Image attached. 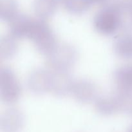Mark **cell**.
<instances>
[{
  "label": "cell",
  "instance_id": "cell-1",
  "mask_svg": "<svg viewBox=\"0 0 132 132\" xmlns=\"http://www.w3.org/2000/svg\"><path fill=\"white\" fill-rule=\"evenodd\" d=\"M28 38L38 52L47 56L58 45L55 34L45 20L34 19Z\"/></svg>",
  "mask_w": 132,
  "mask_h": 132
},
{
  "label": "cell",
  "instance_id": "cell-2",
  "mask_svg": "<svg viewBox=\"0 0 132 132\" xmlns=\"http://www.w3.org/2000/svg\"><path fill=\"white\" fill-rule=\"evenodd\" d=\"M78 52L70 43L58 44L47 55L46 64L52 72H69L78 59Z\"/></svg>",
  "mask_w": 132,
  "mask_h": 132
},
{
  "label": "cell",
  "instance_id": "cell-3",
  "mask_svg": "<svg viewBox=\"0 0 132 132\" xmlns=\"http://www.w3.org/2000/svg\"><path fill=\"white\" fill-rule=\"evenodd\" d=\"M94 28L103 36H112L121 28L120 5H106L96 13L93 21Z\"/></svg>",
  "mask_w": 132,
  "mask_h": 132
},
{
  "label": "cell",
  "instance_id": "cell-4",
  "mask_svg": "<svg viewBox=\"0 0 132 132\" xmlns=\"http://www.w3.org/2000/svg\"><path fill=\"white\" fill-rule=\"evenodd\" d=\"M21 86L14 71L9 67H3L0 72V97L6 104H13L21 95Z\"/></svg>",
  "mask_w": 132,
  "mask_h": 132
},
{
  "label": "cell",
  "instance_id": "cell-5",
  "mask_svg": "<svg viewBox=\"0 0 132 132\" xmlns=\"http://www.w3.org/2000/svg\"><path fill=\"white\" fill-rule=\"evenodd\" d=\"M52 72L44 68H36L28 76L27 86L35 95H43L50 91Z\"/></svg>",
  "mask_w": 132,
  "mask_h": 132
},
{
  "label": "cell",
  "instance_id": "cell-6",
  "mask_svg": "<svg viewBox=\"0 0 132 132\" xmlns=\"http://www.w3.org/2000/svg\"><path fill=\"white\" fill-rule=\"evenodd\" d=\"M73 99L81 104H89L98 98V88L93 81L81 79L74 81L72 90Z\"/></svg>",
  "mask_w": 132,
  "mask_h": 132
},
{
  "label": "cell",
  "instance_id": "cell-7",
  "mask_svg": "<svg viewBox=\"0 0 132 132\" xmlns=\"http://www.w3.org/2000/svg\"><path fill=\"white\" fill-rule=\"evenodd\" d=\"M24 125V114L18 108H8L1 113L0 128L3 132H20Z\"/></svg>",
  "mask_w": 132,
  "mask_h": 132
},
{
  "label": "cell",
  "instance_id": "cell-8",
  "mask_svg": "<svg viewBox=\"0 0 132 132\" xmlns=\"http://www.w3.org/2000/svg\"><path fill=\"white\" fill-rule=\"evenodd\" d=\"M73 83L69 72H52L50 92L56 97H65L71 94Z\"/></svg>",
  "mask_w": 132,
  "mask_h": 132
},
{
  "label": "cell",
  "instance_id": "cell-9",
  "mask_svg": "<svg viewBox=\"0 0 132 132\" xmlns=\"http://www.w3.org/2000/svg\"><path fill=\"white\" fill-rule=\"evenodd\" d=\"M34 19L24 14H18L9 22L10 34L15 39L28 38Z\"/></svg>",
  "mask_w": 132,
  "mask_h": 132
},
{
  "label": "cell",
  "instance_id": "cell-10",
  "mask_svg": "<svg viewBox=\"0 0 132 132\" xmlns=\"http://www.w3.org/2000/svg\"><path fill=\"white\" fill-rule=\"evenodd\" d=\"M114 82L118 91H132V67L122 66L116 70L113 74Z\"/></svg>",
  "mask_w": 132,
  "mask_h": 132
},
{
  "label": "cell",
  "instance_id": "cell-11",
  "mask_svg": "<svg viewBox=\"0 0 132 132\" xmlns=\"http://www.w3.org/2000/svg\"><path fill=\"white\" fill-rule=\"evenodd\" d=\"M61 0H34V10L39 19L45 20L52 16Z\"/></svg>",
  "mask_w": 132,
  "mask_h": 132
},
{
  "label": "cell",
  "instance_id": "cell-12",
  "mask_svg": "<svg viewBox=\"0 0 132 132\" xmlns=\"http://www.w3.org/2000/svg\"><path fill=\"white\" fill-rule=\"evenodd\" d=\"M113 51L117 56L122 59H128L132 57V36L122 35L115 40L113 45Z\"/></svg>",
  "mask_w": 132,
  "mask_h": 132
},
{
  "label": "cell",
  "instance_id": "cell-13",
  "mask_svg": "<svg viewBox=\"0 0 132 132\" xmlns=\"http://www.w3.org/2000/svg\"><path fill=\"white\" fill-rule=\"evenodd\" d=\"M18 43L17 39L10 34L1 37L0 41V55L3 59L12 58L17 54Z\"/></svg>",
  "mask_w": 132,
  "mask_h": 132
},
{
  "label": "cell",
  "instance_id": "cell-14",
  "mask_svg": "<svg viewBox=\"0 0 132 132\" xmlns=\"http://www.w3.org/2000/svg\"><path fill=\"white\" fill-rule=\"evenodd\" d=\"M95 109L98 113L103 116H110L117 112L113 96L98 97L95 101Z\"/></svg>",
  "mask_w": 132,
  "mask_h": 132
},
{
  "label": "cell",
  "instance_id": "cell-15",
  "mask_svg": "<svg viewBox=\"0 0 132 132\" xmlns=\"http://www.w3.org/2000/svg\"><path fill=\"white\" fill-rule=\"evenodd\" d=\"M117 112L123 113L132 112V94L128 92L118 91L113 95Z\"/></svg>",
  "mask_w": 132,
  "mask_h": 132
},
{
  "label": "cell",
  "instance_id": "cell-16",
  "mask_svg": "<svg viewBox=\"0 0 132 132\" xmlns=\"http://www.w3.org/2000/svg\"><path fill=\"white\" fill-rule=\"evenodd\" d=\"M18 5L16 0H1L0 18L4 21L9 22L18 15Z\"/></svg>",
  "mask_w": 132,
  "mask_h": 132
},
{
  "label": "cell",
  "instance_id": "cell-17",
  "mask_svg": "<svg viewBox=\"0 0 132 132\" xmlns=\"http://www.w3.org/2000/svg\"><path fill=\"white\" fill-rule=\"evenodd\" d=\"M127 132H132V126L128 129V130Z\"/></svg>",
  "mask_w": 132,
  "mask_h": 132
}]
</instances>
